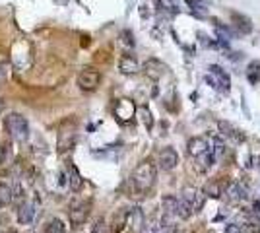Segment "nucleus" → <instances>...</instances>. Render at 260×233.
<instances>
[{
  "instance_id": "obj_25",
  "label": "nucleus",
  "mask_w": 260,
  "mask_h": 233,
  "mask_svg": "<svg viewBox=\"0 0 260 233\" xmlns=\"http://www.w3.org/2000/svg\"><path fill=\"white\" fill-rule=\"evenodd\" d=\"M122 43H124V45H134V39H132V33H130V31H124V33H122Z\"/></svg>"
},
{
  "instance_id": "obj_21",
  "label": "nucleus",
  "mask_w": 260,
  "mask_h": 233,
  "mask_svg": "<svg viewBox=\"0 0 260 233\" xmlns=\"http://www.w3.org/2000/svg\"><path fill=\"white\" fill-rule=\"evenodd\" d=\"M212 152H213V156H215V160L217 158H221L223 154H225V142L219 138V136H215V138H212Z\"/></svg>"
},
{
  "instance_id": "obj_23",
  "label": "nucleus",
  "mask_w": 260,
  "mask_h": 233,
  "mask_svg": "<svg viewBox=\"0 0 260 233\" xmlns=\"http://www.w3.org/2000/svg\"><path fill=\"white\" fill-rule=\"evenodd\" d=\"M140 116H142V122L146 128H152V124H154V120H152V113L144 107V109H140Z\"/></svg>"
},
{
  "instance_id": "obj_12",
  "label": "nucleus",
  "mask_w": 260,
  "mask_h": 233,
  "mask_svg": "<svg viewBox=\"0 0 260 233\" xmlns=\"http://www.w3.org/2000/svg\"><path fill=\"white\" fill-rule=\"evenodd\" d=\"M225 194H227V198L231 202H241V200H245L249 196V190H247V186L243 183H229Z\"/></svg>"
},
{
  "instance_id": "obj_11",
  "label": "nucleus",
  "mask_w": 260,
  "mask_h": 233,
  "mask_svg": "<svg viewBox=\"0 0 260 233\" xmlns=\"http://www.w3.org/2000/svg\"><path fill=\"white\" fill-rule=\"evenodd\" d=\"M161 210H163V220L171 224L173 218H179V198L177 196H165L161 200Z\"/></svg>"
},
{
  "instance_id": "obj_16",
  "label": "nucleus",
  "mask_w": 260,
  "mask_h": 233,
  "mask_svg": "<svg viewBox=\"0 0 260 233\" xmlns=\"http://www.w3.org/2000/svg\"><path fill=\"white\" fill-rule=\"evenodd\" d=\"M219 130H221V134L223 136H227V138L235 140V142H243L245 136L241 134V130H237L235 126L231 124V122H225V120H219Z\"/></svg>"
},
{
  "instance_id": "obj_26",
  "label": "nucleus",
  "mask_w": 260,
  "mask_h": 233,
  "mask_svg": "<svg viewBox=\"0 0 260 233\" xmlns=\"http://www.w3.org/2000/svg\"><path fill=\"white\" fill-rule=\"evenodd\" d=\"M225 233H241V228H239L237 224H229V226L225 228Z\"/></svg>"
},
{
  "instance_id": "obj_28",
  "label": "nucleus",
  "mask_w": 260,
  "mask_h": 233,
  "mask_svg": "<svg viewBox=\"0 0 260 233\" xmlns=\"http://www.w3.org/2000/svg\"><path fill=\"white\" fill-rule=\"evenodd\" d=\"M10 233H18V232H10Z\"/></svg>"
},
{
  "instance_id": "obj_17",
  "label": "nucleus",
  "mask_w": 260,
  "mask_h": 233,
  "mask_svg": "<svg viewBox=\"0 0 260 233\" xmlns=\"http://www.w3.org/2000/svg\"><path fill=\"white\" fill-rule=\"evenodd\" d=\"M126 226H130V228H134V230H142V226H144L142 210H140V208H130V210H128Z\"/></svg>"
},
{
  "instance_id": "obj_24",
  "label": "nucleus",
  "mask_w": 260,
  "mask_h": 233,
  "mask_svg": "<svg viewBox=\"0 0 260 233\" xmlns=\"http://www.w3.org/2000/svg\"><path fill=\"white\" fill-rule=\"evenodd\" d=\"M92 233H109V230H107V224H105V220H103V218H101V220H97V222L94 224Z\"/></svg>"
},
{
  "instance_id": "obj_20",
  "label": "nucleus",
  "mask_w": 260,
  "mask_h": 233,
  "mask_svg": "<svg viewBox=\"0 0 260 233\" xmlns=\"http://www.w3.org/2000/svg\"><path fill=\"white\" fill-rule=\"evenodd\" d=\"M14 198V190L12 186L6 185V183H0V206H8Z\"/></svg>"
},
{
  "instance_id": "obj_5",
  "label": "nucleus",
  "mask_w": 260,
  "mask_h": 233,
  "mask_svg": "<svg viewBox=\"0 0 260 233\" xmlns=\"http://www.w3.org/2000/svg\"><path fill=\"white\" fill-rule=\"evenodd\" d=\"M204 196H206V194H204L202 190H198L196 186H185L183 192H181V200H185L194 212H200V210H202V206H204Z\"/></svg>"
},
{
  "instance_id": "obj_6",
  "label": "nucleus",
  "mask_w": 260,
  "mask_h": 233,
  "mask_svg": "<svg viewBox=\"0 0 260 233\" xmlns=\"http://www.w3.org/2000/svg\"><path fill=\"white\" fill-rule=\"evenodd\" d=\"M208 80L213 84V88H217L219 92H229V86H231V80H229V74L221 66H210V74H208Z\"/></svg>"
},
{
  "instance_id": "obj_2",
  "label": "nucleus",
  "mask_w": 260,
  "mask_h": 233,
  "mask_svg": "<svg viewBox=\"0 0 260 233\" xmlns=\"http://www.w3.org/2000/svg\"><path fill=\"white\" fill-rule=\"evenodd\" d=\"M6 130L16 142H25L29 138V124L20 113H10L6 116Z\"/></svg>"
},
{
  "instance_id": "obj_19",
  "label": "nucleus",
  "mask_w": 260,
  "mask_h": 233,
  "mask_svg": "<svg viewBox=\"0 0 260 233\" xmlns=\"http://www.w3.org/2000/svg\"><path fill=\"white\" fill-rule=\"evenodd\" d=\"M64 232H66V226L58 218H51L47 224L43 226V233H64Z\"/></svg>"
},
{
  "instance_id": "obj_15",
  "label": "nucleus",
  "mask_w": 260,
  "mask_h": 233,
  "mask_svg": "<svg viewBox=\"0 0 260 233\" xmlns=\"http://www.w3.org/2000/svg\"><path fill=\"white\" fill-rule=\"evenodd\" d=\"M33 216H35V204H33V202L20 204V208H18V222H20L22 226L31 224V222H33Z\"/></svg>"
},
{
  "instance_id": "obj_14",
  "label": "nucleus",
  "mask_w": 260,
  "mask_h": 233,
  "mask_svg": "<svg viewBox=\"0 0 260 233\" xmlns=\"http://www.w3.org/2000/svg\"><path fill=\"white\" fill-rule=\"evenodd\" d=\"M118 70H120L122 74H136V72L140 70V64H138V60H136L132 55H124V57H120V60H118Z\"/></svg>"
},
{
  "instance_id": "obj_3",
  "label": "nucleus",
  "mask_w": 260,
  "mask_h": 233,
  "mask_svg": "<svg viewBox=\"0 0 260 233\" xmlns=\"http://www.w3.org/2000/svg\"><path fill=\"white\" fill-rule=\"evenodd\" d=\"M76 136H78V126L74 120H64L58 128V140H56V148L58 152H66L72 150L76 144Z\"/></svg>"
},
{
  "instance_id": "obj_22",
  "label": "nucleus",
  "mask_w": 260,
  "mask_h": 233,
  "mask_svg": "<svg viewBox=\"0 0 260 233\" xmlns=\"http://www.w3.org/2000/svg\"><path fill=\"white\" fill-rule=\"evenodd\" d=\"M206 196H212V198H219L221 196V188H219V185L215 183V181H212V183H208V185L204 186V190H202Z\"/></svg>"
},
{
  "instance_id": "obj_10",
  "label": "nucleus",
  "mask_w": 260,
  "mask_h": 233,
  "mask_svg": "<svg viewBox=\"0 0 260 233\" xmlns=\"http://www.w3.org/2000/svg\"><path fill=\"white\" fill-rule=\"evenodd\" d=\"M159 167L163 169V171H171V169H175L177 167V163H179V154L173 150V148H165V150H161L159 152Z\"/></svg>"
},
{
  "instance_id": "obj_27",
  "label": "nucleus",
  "mask_w": 260,
  "mask_h": 233,
  "mask_svg": "<svg viewBox=\"0 0 260 233\" xmlns=\"http://www.w3.org/2000/svg\"><path fill=\"white\" fill-rule=\"evenodd\" d=\"M140 233H157V228H152V226H144Z\"/></svg>"
},
{
  "instance_id": "obj_8",
  "label": "nucleus",
  "mask_w": 260,
  "mask_h": 233,
  "mask_svg": "<svg viewBox=\"0 0 260 233\" xmlns=\"http://www.w3.org/2000/svg\"><path fill=\"white\" fill-rule=\"evenodd\" d=\"M212 152V146H210V142L206 138H192L189 142V154L192 158H196V160H200V158H204L206 154H210Z\"/></svg>"
},
{
  "instance_id": "obj_13",
  "label": "nucleus",
  "mask_w": 260,
  "mask_h": 233,
  "mask_svg": "<svg viewBox=\"0 0 260 233\" xmlns=\"http://www.w3.org/2000/svg\"><path fill=\"white\" fill-rule=\"evenodd\" d=\"M144 70H146V74H148L152 80H159V78L167 72V66L163 64V62L152 58V60H148V62L144 64Z\"/></svg>"
},
{
  "instance_id": "obj_18",
  "label": "nucleus",
  "mask_w": 260,
  "mask_h": 233,
  "mask_svg": "<svg viewBox=\"0 0 260 233\" xmlns=\"http://www.w3.org/2000/svg\"><path fill=\"white\" fill-rule=\"evenodd\" d=\"M82 185H84V179H82L80 171H78V169L72 165V167H70V175H68V186H70V190L78 192V190H82Z\"/></svg>"
},
{
  "instance_id": "obj_1",
  "label": "nucleus",
  "mask_w": 260,
  "mask_h": 233,
  "mask_svg": "<svg viewBox=\"0 0 260 233\" xmlns=\"http://www.w3.org/2000/svg\"><path fill=\"white\" fill-rule=\"evenodd\" d=\"M157 179V169L150 162H142L132 173V185L138 192H148Z\"/></svg>"
},
{
  "instance_id": "obj_9",
  "label": "nucleus",
  "mask_w": 260,
  "mask_h": 233,
  "mask_svg": "<svg viewBox=\"0 0 260 233\" xmlns=\"http://www.w3.org/2000/svg\"><path fill=\"white\" fill-rule=\"evenodd\" d=\"M134 103L130 101V99H118L117 105H115V115L120 122H126V120H130L132 116H134Z\"/></svg>"
},
{
  "instance_id": "obj_7",
  "label": "nucleus",
  "mask_w": 260,
  "mask_h": 233,
  "mask_svg": "<svg viewBox=\"0 0 260 233\" xmlns=\"http://www.w3.org/2000/svg\"><path fill=\"white\" fill-rule=\"evenodd\" d=\"M90 210H92V202L90 200H82V202H76V204H72L70 208V222L78 228V226H82L86 220H88V216H90Z\"/></svg>"
},
{
  "instance_id": "obj_4",
  "label": "nucleus",
  "mask_w": 260,
  "mask_h": 233,
  "mask_svg": "<svg viewBox=\"0 0 260 233\" xmlns=\"http://www.w3.org/2000/svg\"><path fill=\"white\" fill-rule=\"evenodd\" d=\"M101 82V74L94 68H84L78 74V88L82 92H94Z\"/></svg>"
}]
</instances>
